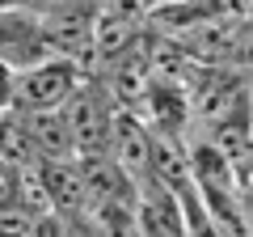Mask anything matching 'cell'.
<instances>
[{"label":"cell","mask_w":253,"mask_h":237,"mask_svg":"<svg viewBox=\"0 0 253 237\" xmlns=\"http://www.w3.org/2000/svg\"><path fill=\"white\" fill-rule=\"evenodd\" d=\"M84 76V64L68 55H42L26 68L9 72V106L13 110H42V106H63V98L76 89Z\"/></svg>","instance_id":"cell-1"},{"label":"cell","mask_w":253,"mask_h":237,"mask_svg":"<svg viewBox=\"0 0 253 237\" xmlns=\"http://www.w3.org/2000/svg\"><path fill=\"white\" fill-rule=\"evenodd\" d=\"M34 13H59V9H76V4H97V0H17Z\"/></svg>","instance_id":"cell-6"},{"label":"cell","mask_w":253,"mask_h":237,"mask_svg":"<svg viewBox=\"0 0 253 237\" xmlns=\"http://www.w3.org/2000/svg\"><path fill=\"white\" fill-rule=\"evenodd\" d=\"M21 170H26V165H13V161L0 157V212L21 208Z\"/></svg>","instance_id":"cell-5"},{"label":"cell","mask_w":253,"mask_h":237,"mask_svg":"<svg viewBox=\"0 0 253 237\" xmlns=\"http://www.w3.org/2000/svg\"><path fill=\"white\" fill-rule=\"evenodd\" d=\"M42 55H55L42 34V17L26 4H17V0L4 4L0 9V64L13 72V68H26Z\"/></svg>","instance_id":"cell-3"},{"label":"cell","mask_w":253,"mask_h":237,"mask_svg":"<svg viewBox=\"0 0 253 237\" xmlns=\"http://www.w3.org/2000/svg\"><path fill=\"white\" fill-rule=\"evenodd\" d=\"M21 127L30 136V148H34V161L42 157H76L72 136H68V123H63L59 106H42V110H17Z\"/></svg>","instance_id":"cell-4"},{"label":"cell","mask_w":253,"mask_h":237,"mask_svg":"<svg viewBox=\"0 0 253 237\" xmlns=\"http://www.w3.org/2000/svg\"><path fill=\"white\" fill-rule=\"evenodd\" d=\"M63 123H68V136H72L76 157H97L110 148V115H114V98L106 93L101 81L81 76L76 89L63 98Z\"/></svg>","instance_id":"cell-2"},{"label":"cell","mask_w":253,"mask_h":237,"mask_svg":"<svg viewBox=\"0 0 253 237\" xmlns=\"http://www.w3.org/2000/svg\"><path fill=\"white\" fill-rule=\"evenodd\" d=\"M4 4H13V0H0V9H4Z\"/></svg>","instance_id":"cell-7"}]
</instances>
